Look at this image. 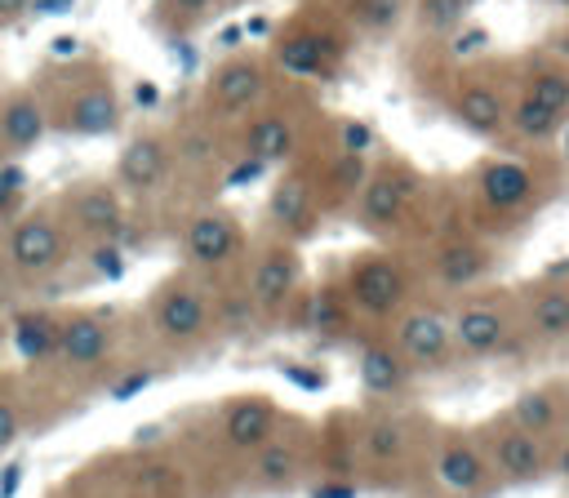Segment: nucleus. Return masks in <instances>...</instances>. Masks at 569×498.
I'll return each instance as SVG.
<instances>
[{
  "mask_svg": "<svg viewBox=\"0 0 569 498\" xmlns=\"http://www.w3.org/2000/svg\"><path fill=\"white\" fill-rule=\"evenodd\" d=\"M351 307H360L365 316H391L405 302V271L396 258L387 253H360V262H351L347 271V293Z\"/></svg>",
  "mask_w": 569,
  "mask_h": 498,
  "instance_id": "nucleus-1",
  "label": "nucleus"
},
{
  "mask_svg": "<svg viewBox=\"0 0 569 498\" xmlns=\"http://www.w3.org/2000/svg\"><path fill=\"white\" fill-rule=\"evenodd\" d=\"M413 187H418V178L405 165H382V169L365 173V182H360V218H365V227H373V231L391 227L405 213Z\"/></svg>",
  "mask_w": 569,
  "mask_h": 498,
  "instance_id": "nucleus-2",
  "label": "nucleus"
},
{
  "mask_svg": "<svg viewBox=\"0 0 569 498\" xmlns=\"http://www.w3.org/2000/svg\"><path fill=\"white\" fill-rule=\"evenodd\" d=\"M262 93H267V67L258 58H227L209 80V98L218 111H249Z\"/></svg>",
  "mask_w": 569,
  "mask_h": 498,
  "instance_id": "nucleus-3",
  "label": "nucleus"
},
{
  "mask_svg": "<svg viewBox=\"0 0 569 498\" xmlns=\"http://www.w3.org/2000/svg\"><path fill=\"white\" fill-rule=\"evenodd\" d=\"M298 276H302V262H298V249L293 245H276L262 253L258 271H253V302L262 311H276L289 302V293L298 289Z\"/></svg>",
  "mask_w": 569,
  "mask_h": 498,
  "instance_id": "nucleus-4",
  "label": "nucleus"
},
{
  "mask_svg": "<svg viewBox=\"0 0 569 498\" xmlns=\"http://www.w3.org/2000/svg\"><path fill=\"white\" fill-rule=\"evenodd\" d=\"M333 58H338V44L325 31H316V27H293L276 44V62L289 76H325Z\"/></svg>",
  "mask_w": 569,
  "mask_h": 498,
  "instance_id": "nucleus-5",
  "label": "nucleus"
},
{
  "mask_svg": "<svg viewBox=\"0 0 569 498\" xmlns=\"http://www.w3.org/2000/svg\"><path fill=\"white\" fill-rule=\"evenodd\" d=\"M396 342L418 365H440L449 356V325L436 311H409L396 325Z\"/></svg>",
  "mask_w": 569,
  "mask_h": 498,
  "instance_id": "nucleus-6",
  "label": "nucleus"
},
{
  "mask_svg": "<svg viewBox=\"0 0 569 498\" xmlns=\"http://www.w3.org/2000/svg\"><path fill=\"white\" fill-rule=\"evenodd\" d=\"M9 258L22 267V271H49L58 258H62V236L49 218H27L13 227L9 236Z\"/></svg>",
  "mask_w": 569,
  "mask_h": 498,
  "instance_id": "nucleus-7",
  "label": "nucleus"
},
{
  "mask_svg": "<svg viewBox=\"0 0 569 498\" xmlns=\"http://www.w3.org/2000/svg\"><path fill=\"white\" fill-rule=\"evenodd\" d=\"M236 245H240V231H236V222L227 213H200L187 227V258L200 262V267L227 262L236 253Z\"/></svg>",
  "mask_w": 569,
  "mask_h": 498,
  "instance_id": "nucleus-8",
  "label": "nucleus"
},
{
  "mask_svg": "<svg viewBox=\"0 0 569 498\" xmlns=\"http://www.w3.org/2000/svg\"><path fill=\"white\" fill-rule=\"evenodd\" d=\"M164 169H169V147H164L160 138H151V133L133 138V142L120 151V160H116V173H120V182H124L129 191H151V187L164 178Z\"/></svg>",
  "mask_w": 569,
  "mask_h": 498,
  "instance_id": "nucleus-9",
  "label": "nucleus"
},
{
  "mask_svg": "<svg viewBox=\"0 0 569 498\" xmlns=\"http://www.w3.org/2000/svg\"><path fill=\"white\" fill-rule=\"evenodd\" d=\"M453 116L471 129V133H498L502 124H507V102H502V93L493 89V84H480V80H471V84H458V93H453Z\"/></svg>",
  "mask_w": 569,
  "mask_h": 498,
  "instance_id": "nucleus-10",
  "label": "nucleus"
},
{
  "mask_svg": "<svg viewBox=\"0 0 569 498\" xmlns=\"http://www.w3.org/2000/svg\"><path fill=\"white\" fill-rule=\"evenodd\" d=\"M529 191H533V173H529L525 165H516V160H489V165L480 169V196H485V205L498 209V213L520 209V205L529 200Z\"/></svg>",
  "mask_w": 569,
  "mask_h": 498,
  "instance_id": "nucleus-11",
  "label": "nucleus"
},
{
  "mask_svg": "<svg viewBox=\"0 0 569 498\" xmlns=\"http://www.w3.org/2000/svg\"><path fill=\"white\" fill-rule=\"evenodd\" d=\"M271 427H276V409H271L262 396L236 400V405L227 409V418H222V436H227V445H236V449H258V445H267V440H271Z\"/></svg>",
  "mask_w": 569,
  "mask_h": 498,
  "instance_id": "nucleus-12",
  "label": "nucleus"
},
{
  "mask_svg": "<svg viewBox=\"0 0 569 498\" xmlns=\"http://www.w3.org/2000/svg\"><path fill=\"white\" fill-rule=\"evenodd\" d=\"M493 458H498V471H507L511 480H538L547 471V454L538 445L533 431L525 427H511L493 440Z\"/></svg>",
  "mask_w": 569,
  "mask_h": 498,
  "instance_id": "nucleus-13",
  "label": "nucleus"
},
{
  "mask_svg": "<svg viewBox=\"0 0 569 498\" xmlns=\"http://www.w3.org/2000/svg\"><path fill=\"white\" fill-rule=\"evenodd\" d=\"M502 338H507V320H502L493 307H462V311L453 316V325H449V342H458V347L471 351V356L493 351Z\"/></svg>",
  "mask_w": 569,
  "mask_h": 498,
  "instance_id": "nucleus-14",
  "label": "nucleus"
},
{
  "mask_svg": "<svg viewBox=\"0 0 569 498\" xmlns=\"http://www.w3.org/2000/svg\"><path fill=\"white\" fill-rule=\"evenodd\" d=\"M156 329L173 342H187L204 329V298L196 289H169L156 307Z\"/></svg>",
  "mask_w": 569,
  "mask_h": 498,
  "instance_id": "nucleus-15",
  "label": "nucleus"
},
{
  "mask_svg": "<svg viewBox=\"0 0 569 498\" xmlns=\"http://www.w3.org/2000/svg\"><path fill=\"white\" fill-rule=\"evenodd\" d=\"M244 147L253 160H289L298 151V124L280 111H262L249 133H244Z\"/></svg>",
  "mask_w": 569,
  "mask_h": 498,
  "instance_id": "nucleus-16",
  "label": "nucleus"
},
{
  "mask_svg": "<svg viewBox=\"0 0 569 498\" xmlns=\"http://www.w3.org/2000/svg\"><path fill=\"white\" fill-rule=\"evenodd\" d=\"M0 133L13 151H27L44 138V107L31 98V93H13L0 111Z\"/></svg>",
  "mask_w": 569,
  "mask_h": 498,
  "instance_id": "nucleus-17",
  "label": "nucleus"
},
{
  "mask_svg": "<svg viewBox=\"0 0 569 498\" xmlns=\"http://www.w3.org/2000/svg\"><path fill=\"white\" fill-rule=\"evenodd\" d=\"M360 382L373 396H396L409 382V365L400 360V351H391L387 342H369L360 351Z\"/></svg>",
  "mask_w": 569,
  "mask_h": 498,
  "instance_id": "nucleus-18",
  "label": "nucleus"
},
{
  "mask_svg": "<svg viewBox=\"0 0 569 498\" xmlns=\"http://www.w3.org/2000/svg\"><path fill=\"white\" fill-rule=\"evenodd\" d=\"M436 476L453 494H476L485 485V462H480V454L467 440H449L440 449V458H436Z\"/></svg>",
  "mask_w": 569,
  "mask_h": 498,
  "instance_id": "nucleus-19",
  "label": "nucleus"
},
{
  "mask_svg": "<svg viewBox=\"0 0 569 498\" xmlns=\"http://www.w3.org/2000/svg\"><path fill=\"white\" fill-rule=\"evenodd\" d=\"M67 124H71L76 133H111V129L120 124V102H116V93H111L107 84L84 89V93L71 102Z\"/></svg>",
  "mask_w": 569,
  "mask_h": 498,
  "instance_id": "nucleus-20",
  "label": "nucleus"
},
{
  "mask_svg": "<svg viewBox=\"0 0 569 498\" xmlns=\"http://www.w3.org/2000/svg\"><path fill=\"white\" fill-rule=\"evenodd\" d=\"M107 329H102V320H93V316H76L67 329H62V338H58V347H62V356L71 360V365H93V360H102L107 356Z\"/></svg>",
  "mask_w": 569,
  "mask_h": 498,
  "instance_id": "nucleus-21",
  "label": "nucleus"
},
{
  "mask_svg": "<svg viewBox=\"0 0 569 498\" xmlns=\"http://www.w3.org/2000/svg\"><path fill=\"white\" fill-rule=\"evenodd\" d=\"M525 98L542 102L556 116H569V67L565 62H542L525 76Z\"/></svg>",
  "mask_w": 569,
  "mask_h": 498,
  "instance_id": "nucleus-22",
  "label": "nucleus"
},
{
  "mask_svg": "<svg viewBox=\"0 0 569 498\" xmlns=\"http://www.w3.org/2000/svg\"><path fill=\"white\" fill-rule=\"evenodd\" d=\"M76 222L84 227V231H98V236H120V205H116V196L107 191V187H84L80 196H76Z\"/></svg>",
  "mask_w": 569,
  "mask_h": 498,
  "instance_id": "nucleus-23",
  "label": "nucleus"
},
{
  "mask_svg": "<svg viewBox=\"0 0 569 498\" xmlns=\"http://www.w3.org/2000/svg\"><path fill=\"white\" fill-rule=\"evenodd\" d=\"M267 209H271V218H276L280 227H298V222L307 218V209H311V182H307V173H284V178L271 187Z\"/></svg>",
  "mask_w": 569,
  "mask_h": 498,
  "instance_id": "nucleus-24",
  "label": "nucleus"
},
{
  "mask_svg": "<svg viewBox=\"0 0 569 498\" xmlns=\"http://www.w3.org/2000/svg\"><path fill=\"white\" fill-rule=\"evenodd\" d=\"M436 262H440V280H445V285H471V280H480L485 267H489L485 249H476V245H467V240L445 245Z\"/></svg>",
  "mask_w": 569,
  "mask_h": 498,
  "instance_id": "nucleus-25",
  "label": "nucleus"
},
{
  "mask_svg": "<svg viewBox=\"0 0 569 498\" xmlns=\"http://www.w3.org/2000/svg\"><path fill=\"white\" fill-rule=\"evenodd\" d=\"M529 325L542 333V338H569V289H547L533 298V311H529Z\"/></svg>",
  "mask_w": 569,
  "mask_h": 498,
  "instance_id": "nucleus-26",
  "label": "nucleus"
},
{
  "mask_svg": "<svg viewBox=\"0 0 569 498\" xmlns=\"http://www.w3.org/2000/svg\"><path fill=\"white\" fill-rule=\"evenodd\" d=\"M507 120L516 124V133H520V138H529V142H547V138L560 129V120H565V116H556V111H547L542 102H533V98H525V93H520V102L507 111Z\"/></svg>",
  "mask_w": 569,
  "mask_h": 498,
  "instance_id": "nucleus-27",
  "label": "nucleus"
},
{
  "mask_svg": "<svg viewBox=\"0 0 569 498\" xmlns=\"http://www.w3.org/2000/svg\"><path fill=\"white\" fill-rule=\"evenodd\" d=\"M302 325L307 329H316V333H338L342 325H347V298L338 293V289H316L311 298H307V311H302Z\"/></svg>",
  "mask_w": 569,
  "mask_h": 498,
  "instance_id": "nucleus-28",
  "label": "nucleus"
},
{
  "mask_svg": "<svg viewBox=\"0 0 569 498\" xmlns=\"http://www.w3.org/2000/svg\"><path fill=\"white\" fill-rule=\"evenodd\" d=\"M511 418H516V427L542 436V431L556 422V400H551L547 391H520L516 405H511Z\"/></svg>",
  "mask_w": 569,
  "mask_h": 498,
  "instance_id": "nucleus-29",
  "label": "nucleus"
},
{
  "mask_svg": "<svg viewBox=\"0 0 569 498\" xmlns=\"http://www.w3.org/2000/svg\"><path fill=\"white\" fill-rule=\"evenodd\" d=\"M262 458H258V480L262 485H289L298 476V454L289 445H258Z\"/></svg>",
  "mask_w": 569,
  "mask_h": 498,
  "instance_id": "nucleus-30",
  "label": "nucleus"
},
{
  "mask_svg": "<svg viewBox=\"0 0 569 498\" xmlns=\"http://www.w3.org/2000/svg\"><path fill=\"white\" fill-rule=\"evenodd\" d=\"M405 13V0H351V18L365 31H391Z\"/></svg>",
  "mask_w": 569,
  "mask_h": 498,
  "instance_id": "nucleus-31",
  "label": "nucleus"
},
{
  "mask_svg": "<svg viewBox=\"0 0 569 498\" xmlns=\"http://www.w3.org/2000/svg\"><path fill=\"white\" fill-rule=\"evenodd\" d=\"M467 18V0H418V22L427 31H453Z\"/></svg>",
  "mask_w": 569,
  "mask_h": 498,
  "instance_id": "nucleus-32",
  "label": "nucleus"
},
{
  "mask_svg": "<svg viewBox=\"0 0 569 498\" xmlns=\"http://www.w3.org/2000/svg\"><path fill=\"white\" fill-rule=\"evenodd\" d=\"M360 182H365V156H360V151H342L338 165H333V173H329V187H333L338 196H347V191H356Z\"/></svg>",
  "mask_w": 569,
  "mask_h": 498,
  "instance_id": "nucleus-33",
  "label": "nucleus"
},
{
  "mask_svg": "<svg viewBox=\"0 0 569 498\" xmlns=\"http://www.w3.org/2000/svg\"><path fill=\"white\" fill-rule=\"evenodd\" d=\"M365 449H369L373 458H396V454L405 449V431H400L396 422H373L369 436H365Z\"/></svg>",
  "mask_w": 569,
  "mask_h": 498,
  "instance_id": "nucleus-34",
  "label": "nucleus"
},
{
  "mask_svg": "<svg viewBox=\"0 0 569 498\" xmlns=\"http://www.w3.org/2000/svg\"><path fill=\"white\" fill-rule=\"evenodd\" d=\"M22 182H27L22 165H0V209H9V200L22 191Z\"/></svg>",
  "mask_w": 569,
  "mask_h": 498,
  "instance_id": "nucleus-35",
  "label": "nucleus"
},
{
  "mask_svg": "<svg viewBox=\"0 0 569 498\" xmlns=\"http://www.w3.org/2000/svg\"><path fill=\"white\" fill-rule=\"evenodd\" d=\"M93 267H98L102 276H120V271H124V262H120V253H116L111 245H102V249H93Z\"/></svg>",
  "mask_w": 569,
  "mask_h": 498,
  "instance_id": "nucleus-36",
  "label": "nucleus"
},
{
  "mask_svg": "<svg viewBox=\"0 0 569 498\" xmlns=\"http://www.w3.org/2000/svg\"><path fill=\"white\" fill-rule=\"evenodd\" d=\"M13 440H18V414L0 400V449H9Z\"/></svg>",
  "mask_w": 569,
  "mask_h": 498,
  "instance_id": "nucleus-37",
  "label": "nucleus"
},
{
  "mask_svg": "<svg viewBox=\"0 0 569 498\" xmlns=\"http://www.w3.org/2000/svg\"><path fill=\"white\" fill-rule=\"evenodd\" d=\"M147 382H151V374H129L124 382H116V387H111V400H129V396H133V391H142Z\"/></svg>",
  "mask_w": 569,
  "mask_h": 498,
  "instance_id": "nucleus-38",
  "label": "nucleus"
},
{
  "mask_svg": "<svg viewBox=\"0 0 569 498\" xmlns=\"http://www.w3.org/2000/svg\"><path fill=\"white\" fill-rule=\"evenodd\" d=\"M369 147V129L365 124H347L342 129V151H365Z\"/></svg>",
  "mask_w": 569,
  "mask_h": 498,
  "instance_id": "nucleus-39",
  "label": "nucleus"
},
{
  "mask_svg": "<svg viewBox=\"0 0 569 498\" xmlns=\"http://www.w3.org/2000/svg\"><path fill=\"white\" fill-rule=\"evenodd\" d=\"M169 4H173V13H182V18H200L213 0H169Z\"/></svg>",
  "mask_w": 569,
  "mask_h": 498,
  "instance_id": "nucleus-40",
  "label": "nucleus"
},
{
  "mask_svg": "<svg viewBox=\"0 0 569 498\" xmlns=\"http://www.w3.org/2000/svg\"><path fill=\"white\" fill-rule=\"evenodd\" d=\"M18 485H22V467L13 462V467H4V476H0V498H9Z\"/></svg>",
  "mask_w": 569,
  "mask_h": 498,
  "instance_id": "nucleus-41",
  "label": "nucleus"
},
{
  "mask_svg": "<svg viewBox=\"0 0 569 498\" xmlns=\"http://www.w3.org/2000/svg\"><path fill=\"white\" fill-rule=\"evenodd\" d=\"M67 4H71V0H31L27 9H31V13H62Z\"/></svg>",
  "mask_w": 569,
  "mask_h": 498,
  "instance_id": "nucleus-42",
  "label": "nucleus"
},
{
  "mask_svg": "<svg viewBox=\"0 0 569 498\" xmlns=\"http://www.w3.org/2000/svg\"><path fill=\"white\" fill-rule=\"evenodd\" d=\"M551 53H556V58L569 67V31H556V40H551Z\"/></svg>",
  "mask_w": 569,
  "mask_h": 498,
  "instance_id": "nucleus-43",
  "label": "nucleus"
},
{
  "mask_svg": "<svg viewBox=\"0 0 569 498\" xmlns=\"http://www.w3.org/2000/svg\"><path fill=\"white\" fill-rule=\"evenodd\" d=\"M27 4H31V0H0V18H18Z\"/></svg>",
  "mask_w": 569,
  "mask_h": 498,
  "instance_id": "nucleus-44",
  "label": "nucleus"
},
{
  "mask_svg": "<svg viewBox=\"0 0 569 498\" xmlns=\"http://www.w3.org/2000/svg\"><path fill=\"white\" fill-rule=\"evenodd\" d=\"M316 498H351V489H347V485H338V489H316Z\"/></svg>",
  "mask_w": 569,
  "mask_h": 498,
  "instance_id": "nucleus-45",
  "label": "nucleus"
},
{
  "mask_svg": "<svg viewBox=\"0 0 569 498\" xmlns=\"http://www.w3.org/2000/svg\"><path fill=\"white\" fill-rule=\"evenodd\" d=\"M556 471H560V476H569V445L560 449V458H556Z\"/></svg>",
  "mask_w": 569,
  "mask_h": 498,
  "instance_id": "nucleus-46",
  "label": "nucleus"
},
{
  "mask_svg": "<svg viewBox=\"0 0 569 498\" xmlns=\"http://www.w3.org/2000/svg\"><path fill=\"white\" fill-rule=\"evenodd\" d=\"M53 49H58V53H71V49H76V40H71V36H62V40H53Z\"/></svg>",
  "mask_w": 569,
  "mask_h": 498,
  "instance_id": "nucleus-47",
  "label": "nucleus"
},
{
  "mask_svg": "<svg viewBox=\"0 0 569 498\" xmlns=\"http://www.w3.org/2000/svg\"><path fill=\"white\" fill-rule=\"evenodd\" d=\"M0 285H4V262H0Z\"/></svg>",
  "mask_w": 569,
  "mask_h": 498,
  "instance_id": "nucleus-48",
  "label": "nucleus"
}]
</instances>
